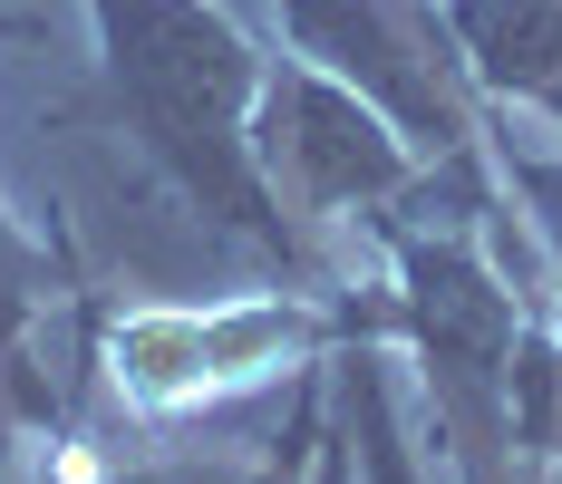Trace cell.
I'll return each instance as SVG.
<instances>
[{
  "label": "cell",
  "mask_w": 562,
  "mask_h": 484,
  "mask_svg": "<svg viewBox=\"0 0 562 484\" xmlns=\"http://www.w3.org/2000/svg\"><path fill=\"white\" fill-rule=\"evenodd\" d=\"M252 156H262L272 194H281L301 223H339V214L389 223L397 204L417 194V175H427V156L397 136L389 116L369 108L359 88H339L330 68H311V58L262 68Z\"/></svg>",
  "instance_id": "obj_3"
},
{
  "label": "cell",
  "mask_w": 562,
  "mask_h": 484,
  "mask_svg": "<svg viewBox=\"0 0 562 484\" xmlns=\"http://www.w3.org/2000/svg\"><path fill=\"white\" fill-rule=\"evenodd\" d=\"M495 175H505V194L533 214V233H543V262H553V291H562V165L533 156V146H505L495 156Z\"/></svg>",
  "instance_id": "obj_9"
},
{
  "label": "cell",
  "mask_w": 562,
  "mask_h": 484,
  "mask_svg": "<svg viewBox=\"0 0 562 484\" xmlns=\"http://www.w3.org/2000/svg\"><path fill=\"white\" fill-rule=\"evenodd\" d=\"M514 484H533V465H524V475H514Z\"/></svg>",
  "instance_id": "obj_10"
},
{
  "label": "cell",
  "mask_w": 562,
  "mask_h": 484,
  "mask_svg": "<svg viewBox=\"0 0 562 484\" xmlns=\"http://www.w3.org/2000/svg\"><path fill=\"white\" fill-rule=\"evenodd\" d=\"M369 320H349L330 339V417H339V436H349V455H359L369 484H417L407 446H397V407H389V359L369 349Z\"/></svg>",
  "instance_id": "obj_7"
},
{
  "label": "cell",
  "mask_w": 562,
  "mask_h": 484,
  "mask_svg": "<svg viewBox=\"0 0 562 484\" xmlns=\"http://www.w3.org/2000/svg\"><path fill=\"white\" fill-rule=\"evenodd\" d=\"M88 20H98V98L146 146V165L214 233L252 243L281 271V291H330L311 223L272 194V175L252 156V108L272 68L252 49V30L224 0H88Z\"/></svg>",
  "instance_id": "obj_1"
},
{
  "label": "cell",
  "mask_w": 562,
  "mask_h": 484,
  "mask_svg": "<svg viewBox=\"0 0 562 484\" xmlns=\"http://www.w3.org/2000/svg\"><path fill=\"white\" fill-rule=\"evenodd\" d=\"M397 262L389 329L417 349L427 397H437V436L456 455V484H514V339H524V301L505 271L475 252V223H379Z\"/></svg>",
  "instance_id": "obj_2"
},
{
  "label": "cell",
  "mask_w": 562,
  "mask_h": 484,
  "mask_svg": "<svg viewBox=\"0 0 562 484\" xmlns=\"http://www.w3.org/2000/svg\"><path fill=\"white\" fill-rule=\"evenodd\" d=\"M0 40H30V20H0ZM49 311V252L20 233V214L0 204V397L20 387V349H30V329Z\"/></svg>",
  "instance_id": "obj_8"
},
{
  "label": "cell",
  "mask_w": 562,
  "mask_h": 484,
  "mask_svg": "<svg viewBox=\"0 0 562 484\" xmlns=\"http://www.w3.org/2000/svg\"><path fill=\"white\" fill-rule=\"evenodd\" d=\"M465 78L562 126V0H437Z\"/></svg>",
  "instance_id": "obj_6"
},
{
  "label": "cell",
  "mask_w": 562,
  "mask_h": 484,
  "mask_svg": "<svg viewBox=\"0 0 562 484\" xmlns=\"http://www.w3.org/2000/svg\"><path fill=\"white\" fill-rule=\"evenodd\" d=\"M349 320H369L359 301H330L311 311L301 291L281 301H233V311H126V320H98V369L126 387V407H204L214 387H243V378H272L291 359H321Z\"/></svg>",
  "instance_id": "obj_5"
},
{
  "label": "cell",
  "mask_w": 562,
  "mask_h": 484,
  "mask_svg": "<svg viewBox=\"0 0 562 484\" xmlns=\"http://www.w3.org/2000/svg\"><path fill=\"white\" fill-rule=\"evenodd\" d=\"M281 30L311 68H330L339 88H359L417 156H465L475 126V78L447 40L437 0H281Z\"/></svg>",
  "instance_id": "obj_4"
}]
</instances>
